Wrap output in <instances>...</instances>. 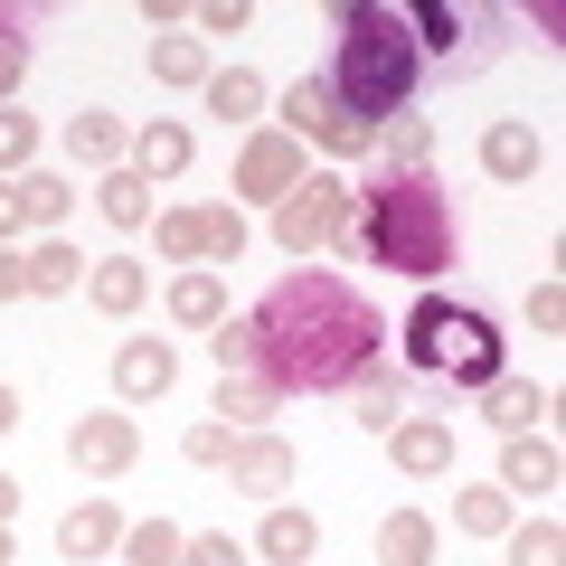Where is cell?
Masks as SVG:
<instances>
[{"mask_svg": "<svg viewBox=\"0 0 566 566\" xmlns=\"http://www.w3.org/2000/svg\"><path fill=\"white\" fill-rule=\"evenodd\" d=\"M255 368L293 397V387H349L378 368V303L340 274H283L255 312Z\"/></svg>", "mask_w": 566, "mask_h": 566, "instance_id": "6da1fadb", "label": "cell"}, {"mask_svg": "<svg viewBox=\"0 0 566 566\" xmlns=\"http://www.w3.org/2000/svg\"><path fill=\"white\" fill-rule=\"evenodd\" d=\"M322 76L368 133H378L387 114H406L416 85H424V48H416V29H406V10H387V0H340V57H331Z\"/></svg>", "mask_w": 566, "mask_h": 566, "instance_id": "7a4b0ae2", "label": "cell"}, {"mask_svg": "<svg viewBox=\"0 0 566 566\" xmlns=\"http://www.w3.org/2000/svg\"><path fill=\"white\" fill-rule=\"evenodd\" d=\"M453 245H463V227H453V199L434 189V170H387L378 189H359V255L368 264L434 283L453 264Z\"/></svg>", "mask_w": 566, "mask_h": 566, "instance_id": "3957f363", "label": "cell"}, {"mask_svg": "<svg viewBox=\"0 0 566 566\" xmlns=\"http://www.w3.org/2000/svg\"><path fill=\"white\" fill-rule=\"evenodd\" d=\"M406 359H416L424 378L491 387V378H501V331H491V312L444 303V293H424V303L406 312Z\"/></svg>", "mask_w": 566, "mask_h": 566, "instance_id": "277c9868", "label": "cell"}, {"mask_svg": "<svg viewBox=\"0 0 566 566\" xmlns=\"http://www.w3.org/2000/svg\"><path fill=\"white\" fill-rule=\"evenodd\" d=\"M274 245L283 255H322V245L359 255V189L340 170H303V189L274 199Z\"/></svg>", "mask_w": 566, "mask_h": 566, "instance_id": "5b68a950", "label": "cell"}, {"mask_svg": "<svg viewBox=\"0 0 566 566\" xmlns=\"http://www.w3.org/2000/svg\"><path fill=\"white\" fill-rule=\"evenodd\" d=\"M406 29H416L424 66H453V76H472V66L501 57V10H453V0H424V10H406Z\"/></svg>", "mask_w": 566, "mask_h": 566, "instance_id": "8992f818", "label": "cell"}, {"mask_svg": "<svg viewBox=\"0 0 566 566\" xmlns=\"http://www.w3.org/2000/svg\"><path fill=\"white\" fill-rule=\"evenodd\" d=\"M274 133H293V142H322L331 161H359V151H378V133H368L359 114H349L340 95H331V76H303L293 95H283V123Z\"/></svg>", "mask_w": 566, "mask_h": 566, "instance_id": "52a82bcc", "label": "cell"}, {"mask_svg": "<svg viewBox=\"0 0 566 566\" xmlns=\"http://www.w3.org/2000/svg\"><path fill=\"white\" fill-rule=\"evenodd\" d=\"M293 189H303V142H293V133H245V151H237V199L274 208V199H293Z\"/></svg>", "mask_w": 566, "mask_h": 566, "instance_id": "ba28073f", "label": "cell"}, {"mask_svg": "<svg viewBox=\"0 0 566 566\" xmlns=\"http://www.w3.org/2000/svg\"><path fill=\"white\" fill-rule=\"evenodd\" d=\"M133 453H142V424H133V416H114V406H104V416H76V424H66V463L95 472V482L133 472Z\"/></svg>", "mask_w": 566, "mask_h": 566, "instance_id": "9c48e42d", "label": "cell"}, {"mask_svg": "<svg viewBox=\"0 0 566 566\" xmlns=\"http://www.w3.org/2000/svg\"><path fill=\"white\" fill-rule=\"evenodd\" d=\"M227 482L255 491V501H283V491H293V444H283V434H237V453H227Z\"/></svg>", "mask_w": 566, "mask_h": 566, "instance_id": "30bf717a", "label": "cell"}, {"mask_svg": "<svg viewBox=\"0 0 566 566\" xmlns=\"http://www.w3.org/2000/svg\"><path fill=\"white\" fill-rule=\"evenodd\" d=\"M387 453H397V472L434 482V472H453V424L444 416H397L387 424Z\"/></svg>", "mask_w": 566, "mask_h": 566, "instance_id": "8fae6325", "label": "cell"}, {"mask_svg": "<svg viewBox=\"0 0 566 566\" xmlns=\"http://www.w3.org/2000/svg\"><path fill=\"white\" fill-rule=\"evenodd\" d=\"M170 378H180V349L170 340H123L114 349V397H170Z\"/></svg>", "mask_w": 566, "mask_h": 566, "instance_id": "7c38bea8", "label": "cell"}, {"mask_svg": "<svg viewBox=\"0 0 566 566\" xmlns=\"http://www.w3.org/2000/svg\"><path fill=\"white\" fill-rule=\"evenodd\" d=\"M312 547H322V520H312V510L264 501V528H255V557H264V566H303Z\"/></svg>", "mask_w": 566, "mask_h": 566, "instance_id": "4fadbf2b", "label": "cell"}, {"mask_svg": "<svg viewBox=\"0 0 566 566\" xmlns=\"http://www.w3.org/2000/svg\"><path fill=\"white\" fill-rule=\"evenodd\" d=\"M133 170H142V180H180V170H189V123L151 114V123L133 133Z\"/></svg>", "mask_w": 566, "mask_h": 566, "instance_id": "5bb4252c", "label": "cell"}, {"mask_svg": "<svg viewBox=\"0 0 566 566\" xmlns=\"http://www.w3.org/2000/svg\"><path fill=\"white\" fill-rule=\"evenodd\" d=\"M142 293H151V274H142L133 255L85 264V303H95V312H114V322H123V312H142Z\"/></svg>", "mask_w": 566, "mask_h": 566, "instance_id": "9a60e30c", "label": "cell"}, {"mask_svg": "<svg viewBox=\"0 0 566 566\" xmlns=\"http://www.w3.org/2000/svg\"><path fill=\"white\" fill-rule=\"evenodd\" d=\"M57 547H66V557H104V547H123V510L114 501H76L57 520Z\"/></svg>", "mask_w": 566, "mask_h": 566, "instance_id": "2e32d148", "label": "cell"}, {"mask_svg": "<svg viewBox=\"0 0 566 566\" xmlns=\"http://www.w3.org/2000/svg\"><path fill=\"white\" fill-rule=\"evenodd\" d=\"M170 322H180V331H218L227 322V283L208 274V264H189V274L170 283Z\"/></svg>", "mask_w": 566, "mask_h": 566, "instance_id": "e0dca14e", "label": "cell"}, {"mask_svg": "<svg viewBox=\"0 0 566 566\" xmlns=\"http://www.w3.org/2000/svg\"><path fill=\"white\" fill-rule=\"evenodd\" d=\"M538 416H547V397L528 378H491L482 387V424H501V434H538Z\"/></svg>", "mask_w": 566, "mask_h": 566, "instance_id": "ac0fdd59", "label": "cell"}, {"mask_svg": "<svg viewBox=\"0 0 566 566\" xmlns=\"http://www.w3.org/2000/svg\"><path fill=\"white\" fill-rule=\"evenodd\" d=\"M378 566H434V520L424 510H387L378 520Z\"/></svg>", "mask_w": 566, "mask_h": 566, "instance_id": "d6986e66", "label": "cell"}, {"mask_svg": "<svg viewBox=\"0 0 566 566\" xmlns=\"http://www.w3.org/2000/svg\"><path fill=\"white\" fill-rule=\"evenodd\" d=\"M349 416H359L368 434H387V424L406 416V378H397V368H368V378H349Z\"/></svg>", "mask_w": 566, "mask_h": 566, "instance_id": "ffe728a7", "label": "cell"}, {"mask_svg": "<svg viewBox=\"0 0 566 566\" xmlns=\"http://www.w3.org/2000/svg\"><path fill=\"white\" fill-rule=\"evenodd\" d=\"M501 491H557V444H547V434H510Z\"/></svg>", "mask_w": 566, "mask_h": 566, "instance_id": "44dd1931", "label": "cell"}, {"mask_svg": "<svg viewBox=\"0 0 566 566\" xmlns=\"http://www.w3.org/2000/svg\"><path fill=\"white\" fill-rule=\"evenodd\" d=\"M482 170L491 180H528V170H538V133H528V123H491L482 133Z\"/></svg>", "mask_w": 566, "mask_h": 566, "instance_id": "7402d4cb", "label": "cell"}, {"mask_svg": "<svg viewBox=\"0 0 566 566\" xmlns=\"http://www.w3.org/2000/svg\"><path fill=\"white\" fill-rule=\"evenodd\" d=\"M66 151L95 161V170H114L123 151H133V133H123V114H76V123H66Z\"/></svg>", "mask_w": 566, "mask_h": 566, "instance_id": "603a6c76", "label": "cell"}, {"mask_svg": "<svg viewBox=\"0 0 566 566\" xmlns=\"http://www.w3.org/2000/svg\"><path fill=\"white\" fill-rule=\"evenodd\" d=\"M264 416H283L274 378H218V424H264Z\"/></svg>", "mask_w": 566, "mask_h": 566, "instance_id": "cb8c5ba5", "label": "cell"}, {"mask_svg": "<svg viewBox=\"0 0 566 566\" xmlns=\"http://www.w3.org/2000/svg\"><path fill=\"white\" fill-rule=\"evenodd\" d=\"M199 95H208V114H227V123L264 114V76H255V66H218V76H208Z\"/></svg>", "mask_w": 566, "mask_h": 566, "instance_id": "d4e9b609", "label": "cell"}, {"mask_svg": "<svg viewBox=\"0 0 566 566\" xmlns=\"http://www.w3.org/2000/svg\"><path fill=\"white\" fill-rule=\"evenodd\" d=\"M76 274H85V255L66 237H39L29 245V293H76Z\"/></svg>", "mask_w": 566, "mask_h": 566, "instance_id": "484cf974", "label": "cell"}, {"mask_svg": "<svg viewBox=\"0 0 566 566\" xmlns=\"http://www.w3.org/2000/svg\"><path fill=\"white\" fill-rule=\"evenodd\" d=\"M20 199H29V227H48V237H57L66 208H76V180H57V170H20Z\"/></svg>", "mask_w": 566, "mask_h": 566, "instance_id": "4316f807", "label": "cell"}, {"mask_svg": "<svg viewBox=\"0 0 566 566\" xmlns=\"http://www.w3.org/2000/svg\"><path fill=\"white\" fill-rule=\"evenodd\" d=\"M95 208H104L114 227H142V218H151V180H142V170H104V180H95Z\"/></svg>", "mask_w": 566, "mask_h": 566, "instance_id": "83f0119b", "label": "cell"}, {"mask_svg": "<svg viewBox=\"0 0 566 566\" xmlns=\"http://www.w3.org/2000/svg\"><path fill=\"white\" fill-rule=\"evenodd\" d=\"M151 245H161L170 264H199L208 255V218L199 208H161V218H151Z\"/></svg>", "mask_w": 566, "mask_h": 566, "instance_id": "f1b7e54d", "label": "cell"}, {"mask_svg": "<svg viewBox=\"0 0 566 566\" xmlns=\"http://www.w3.org/2000/svg\"><path fill=\"white\" fill-rule=\"evenodd\" d=\"M453 528H463V538H510V491L491 482V491H463V501H453Z\"/></svg>", "mask_w": 566, "mask_h": 566, "instance_id": "f546056e", "label": "cell"}, {"mask_svg": "<svg viewBox=\"0 0 566 566\" xmlns=\"http://www.w3.org/2000/svg\"><path fill=\"white\" fill-rule=\"evenodd\" d=\"M151 76H161V85H208L218 66H208L199 39H151Z\"/></svg>", "mask_w": 566, "mask_h": 566, "instance_id": "4dcf8cb0", "label": "cell"}, {"mask_svg": "<svg viewBox=\"0 0 566 566\" xmlns=\"http://www.w3.org/2000/svg\"><path fill=\"white\" fill-rule=\"evenodd\" d=\"M180 528L170 520H142V528H123V566H180Z\"/></svg>", "mask_w": 566, "mask_h": 566, "instance_id": "1f68e13d", "label": "cell"}, {"mask_svg": "<svg viewBox=\"0 0 566 566\" xmlns=\"http://www.w3.org/2000/svg\"><path fill=\"white\" fill-rule=\"evenodd\" d=\"M378 142H387V161H397V170H424V151H434L424 114H387V123H378Z\"/></svg>", "mask_w": 566, "mask_h": 566, "instance_id": "d6a6232c", "label": "cell"}, {"mask_svg": "<svg viewBox=\"0 0 566 566\" xmlns=\"http://www.w3.org/2000/svg\"><path fill=\"white\" fill-rule=\"evenodd\" d=\"M510 566H566V528L557 520H528L520 538H510Z\"/></svg>", "mask_w": 566, "mask_h": 566, "instance_id": "836d02e7", "label": "cell"}, {"mask_svg": "<svg viewBox=\"0 0 566 566\" xmlns=\"http://www.w3.org/2000/svg\"><path fill=\"white\" fill-rule=\"evenodd\" d=\"M29 161H39V123L20 104H0V170H29Z\"/></svg>", "mask_w": 566, "mask_h": 566, "instance_id": "e575fe53", "label": "cell"}, {"mask_svg": "<svg viewBox=\"0 0 566 566\" xmlns=\"http://www.w3.org/2000/svg\"><path fill=\"white\" fill-rule=\"evenodd\" d=\"M20 76H29V29H20V10H0V104L20 95Z\"/></svg>", "mask_w": 566, "mask_h": 566, "instance_id": "d590c367", "label": "cell"}, {"mask_svg": "<svg viewBox=\"0 0 566 566\" xmlns=\"http://www.w3.org/2000/svg\"><path fill=\"white\" fill-rule=\"evenodd\" d=\"M199 218H208V255L199 264H237L245 255V218H237V208H199Z\"/></svg>", "mask_w": 566, "mask_h": 566, "instance_id": "8d00e7d4", "label": "cell"}, {"mask_svg": "<svg viewBox=\"0 0 566 566\" xmlns=\"http://www.w3.org/2000/svg\"><path fill=\"white\" fill-rule=\"evenodd\" d=\"M180 453H189V463H227V453H237V424H218V416H208V424H189V434H180Z\"/></svg>", "mask_w": 566, "mask_h": 566, "instance_id": "74e56055", "label": "cell"}, {"mask_svg": "<svg viewBox=\"0 0 566 566\" xmlns=\"http://www.w3.org/2000/svg\"><path fill=\"white\" fill-rule=\"evenodd\" d=\"M245 20H255V10H245V0H208V10H199V48H208V39H237Z\"/></svg>", "mask_w": 566, "mask_h": 566, "instance_id": "f35d334b", "label": "cell"}, {"mask_svg": "<svg viewBox=\"0 0 566 566\" xmlns=\"http://www.w3.org/2000/svg\"><path fill=\"white\" fill-rule=\"evenodd\" d=\"M180 566H245V547H237V538H189Z\"/></svg>", "mask_w": 566, "mask_h": 566, "instance_id": "ab89813d", "label": "cell"}, {"mask_svg": "<svg viewBox=\"0 0 566 566\" xmlns=\"http://www.w3.org/2000/svg\"><path fill=\"white\" fill-rule=\"evenodd\" d=\"M566 322V283H538V293H528V331H557Z\"/></svg>", "mask_w": 566, "mask_h": 566, "instance_id": "60d3db41", "label": "cell"}, {"mask_svg": "<svg viewBox=\"0 0 566 566\" xmlns=\"http://www.w3.org/2000/svg\"><path fill=\"white\" fill-rule=\"evenodd\" d=\"M20 227H29V199H20V180H0V245L20 237Z\"/></svg>", "mask_w": 566, "mask_h": 566, "instance_id": "b9f144b4", "label": "cell"}, {"mask_svg": "<svg viewBox=\"0 0 566 566\" xmlns=\"http://www.w3.org/2000/svg\"><path fill=\"white\" fill-rule=\"evenodd\" d=\"M29 293V255H10V245H0V303H20Z\"/></svg>", "mask_w": 566, "mask_h": 566, "instance_id": "7bdbcfd3", "label": "cell"}, {"mask_svg": "<svg viewBox=\"0 0 566 566\" xmlns=\"http://www.w3.org/2000/svg\"><path fill=\"white\" fill-rule=\"evenodd\" d=\"M20 520V482H10V472H0V528Z\"/></svg>", "mask_w": 566, "mask_h": 566, "instance_id": "ee69618b", "label": "cell"}, {"mask_svg": "<svg viewBox=\"0 0 566 566\" xmlns=\"http://www.w3.org/2000/svg\"><path fill=\"white\" fill-rule=\"evenodd\" d=\"M10 424H20V387L0 378V434H10Z\"/></svg>", "mask_w": 566, "mask_h": 566, "instance_id": "f6af8a7d", "label": "cell"}, {"mask_svg": "<svg viewBox=\"0 0 566 566\" xmlns=\"http://www.w3.org/2000/svg\"><path fill=\"white\" fill-rule=\"evenodd\" d=\"M0 566H10V528H0Z\"/></svg>", "mask_w": 566, "mask_h": 566, "instance_id": "bcb514c9", "label": "cell"}]
</instances>
